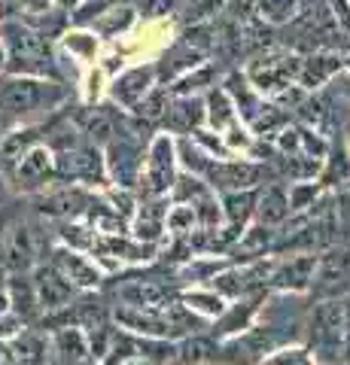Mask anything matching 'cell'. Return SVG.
Masks as SVG:
<instances>
[{
    "mask_svg": "<svg viewBox=\"0 0 350 365\" xmlns=\"http://www.w3.org/2000/svg\"><path fill=\"white\" fill-rule=\"evenodd\" d=\"M0 43L6 49V73L9 76H34L61 83V67L52 55L49 37L34 31L21 19L0 21Z\"/></svg>",
    "mask_w": 350,
    "mask_h": 365,
    "instance_id": "6da1fadb",
    "label": "cell"
},
{
    "mask_svg": "<svg viewBox=\"0 0 350 365\" xmlns=\"http://www.w3.org/2000/svg\"><path fill=\"white\" fill-rule=\"evenodd\" d=\"M67 98V88L52 79H34V76H9L0 86V107L9 116H31V113H46L58 107Z\"/></svg>",
    "mask_w": 350,
    "mask_h": 365,
    "instance_id": "7a4b0ae2",
    "label": "cell"
},
{
    "mask_svg": "<svg viewBox=\"0 0 350 365\" xmlns=\"http://www.w3.org/2000/svg\"><path fill=\"white\" fill-rule=\"evenodd\" d=\"M55 180L67 182V186L101 189L110 180L101 146L80 140V143L67 146V150H58L55 153Z\"/></svg>",
    "mask_w": 350,
    "mask_h": 365,
    "instance_id": "3957f363",
    "label": "cell"
},
{
    "mask_svg": "<svg viewBox=\"0 0 350 365\" xmlns=\"http://www.w3.org/2000/svg\"><path fill=\"white\" fill-rule=\"evenodd\" d=\"M177 180V146L171 134H153L146 143V158H143V174L138 180L140 198H162L171 192Z\"/></svg>",
    "mask_w": 350,
    "mask_h": 365,
    "instance_id": "277c9868",
    "label": "cell"
},
{
    "mask_svg": "<svg viewBox=\"0 0 350 365\" xmlns=\"http://www.w3.org/2000/svg\"><path fill=\"white\" fill-rule=\"evenodd\" d=\"M308 350L326 365L341 353V299H320L308 317Z\"/></svg>",
    "mask_w": 350,
    "mask_h": 365,
    "instance_id": "5b68a950",
    "label": "cell"
},
{
    "mask_svg": "<svg viewBox=\"0 0 350 365\" xmlns=\"http://www.w3.org/2000/svg\"><path fill=\"white\" fill-rule=\"evenodd\" d=\"M299 64L302 55H289V52H262L256 55L253 64L244 71V76L250 79V86L271 101L280 88L292 86V79L299 76Z\"/></svg>",
    "mask_w": 350,
    "mask_h": 365,
    "instance_id": "8992f818",
    "label": "cell"
},
{
    "mask_svg": "<svg viewBox=\"0 0 350 365\" xmlns=\"http://www.w3.org/2000/svg\"><path fill=\"white\" fill-rule=\"evenodd\" d=\"M350 292V247H329L323 256H317V271H314L311 295L320 299H344Z\"/></svg>",
    "mask_w": 350,
    "mask_h": 365,
    "instance_id": "52a82bcc",
    "label": "cell"
},
{
    "mask_svg": "<svg viewBox=\"0 0 350 365\" xmlns=\"http://www.w3.org/2000/svg\"><path fill=\"white\" fill-rule=\"evenodd\" d=\"M213 192H241L256 189L265 180V165L250 162V158H210L205 177Z\"/></svg>",
    "mask_w": 350,
    "mask_h": 365,
    "instance_id": "ba28073f",
    "label": "cell"
},
{
    "mask_svg": "<svg viewBox=\"0 0 350 365\" xmlns=\"http://www.w3.org/2000/svg\"><path fill=\"white\" fill-rule=\"evenodd\" d=\"M143 143L128 140V137H113L104 146L107 177L116 182V189H134L143 174Z\"/></svg>",
    "mask_w": 350,
    "mask_h": 365,
    "instance_id": "9c48e42d",
    "label": "cell"
},
{
    "mask_svg": "<svg viewBox=\"0 0 350 365\" xmlns=\"http://www.w3.org/2000/svg\"><path fill=\"white\" fill-rule=\"evenodd\" d=\"M9 180L16 182L19 192H46V186L58 182L55 180V153L46 143H37L13 165Z\"/></svg>",
    "mask_w": 350,
    "mask_h": 365,
    "instance_id": "30bf717a",
    "label": "cell"
},
{
    "mask_svg": "<svg viewBox=\"0 0 350 365\" xmlns=\"http://www.w3.org/2000/svg\"><path fill=\"white\" fill-rule=\"evenodd\" d=\"M155 86H159L155 64H134V67H125L122 73H116L110 79L107 95H110L113 104H119L122 110H134Z\"/></svg>",
    "mask_w": 350,
    "mask_h": 365,
    "instance_id": "8fae6325",
    "label": "cell"
},
{
    "mask_svg": "<svg viewBox=\"0 0 350 365\" xmlns=\"http://www.w3.org/2000/svg\"><path fill=\"white\" fill-rule=\"evenodd\" d=\"M34 289H37V302L43 314H58L67 304L76 299V289L71 280H64V274L52 265V262H40L37 268L31 271Z\"/></svg>",
    "mask_w": 350,
    "mask_h": 365,
    "instance_id": "7c38bea8",
    "label": "cell"
},
{
    "mask_svg": "<svg viewBox=\"0 0 350 365\" xmlns=\"http://www.w3.org/2000/svg\"><path fill=\"white\" fill-rule=\"evenodd\" d=\"M314 271H317V253H292L284 259H274V268L268 274V287L280 292H311Z\"/></svg>",
    "mask_w": 350,
    "mask_h": 365,
    "instance_id": "4fadbf2b",
    "label": "cell"
},
{
    "mask_svg": "<svg viewBox=\"0 0 350 365\" xmlns=\"http://www.w3.org/2000/svg\"><path fill=\"white\" fill-rule=\"evenodd\" d=\"M49 262L64 274V280L73 283L76 289L92 292V289L101 287V280H104V271L98 268L95 259H88L86 253H80V250H71V247H64V244H58V247L52 250Z\"/></svg>",
    "mask_w": 350,
    "mask_h": 365,
    "instance_id": "5bb4252c",
    "label": "cell"
},
{
    "mask_svg": "<svg viewBox=\"0 0 350 365\" xmlns=\"http://www.w3.org/2000/svg\"><path fill=\"white\" fill-rule=\"evenodd\" d=\"M95 256H107L119 265H146L159 256V244L138 241L131 235H98V244L92 250Z\"/></svg>",
    "mask_w": 350,
    "mask_h": 365,
    "instance_id": "9a60e30c",
    "label": "cell"
},
{
    "mask_svg": "<svg viewBox=\"0 0 350 365\" xmlns=\"http://www.w3.org/2000/svg\"><path fill=\"white\" fill-rule=\"evenodd\" d=\"M262 304H265V292H256L253 299L244 295V299H235L232 304H225V311L213 319V338L225 341V338L247 332L250 326H256V317H259V307Z\"/></svg>",
    "mask_w": 350,
    "mask_h": 365,
    "instance_id": "2e32d148",
    "label": "cell"
},
{
    "mask_svg": "<svg viewBox=\"0 0 350 365\" xmlns=\"http://www.w3.org/2000/svg\"><path fill=\"white\" fill-rule=\"evenodd\" d=\"M168 207H171V198L162 195V198H143L138 204V210L131 216V237L138 241H146V244H159L165 237V216H168Z\"/></svg>",
    "mask_w": 350,
    "mask_h": 365,
    "instance_id": "e0dca14e",
    "label": "cell"
},
{
    "mask_svg": "<svg viewBox=\"0 0 350 365\" xmlns=\"http://www.w3.org/2000/svg\"><path fill=\"white\" fill-rule=\"evenodd\" d=\"M338 71H341V55L332 49H317V52L302 55L296 83L311 95V91H320L326 83H332V76Z\"/></svg>",
    "mask_w": 350,
    "mask_h": 365,
    "instance_id": "ac0fdd59",
    "label": "cell"
},
{
    "mask_svg": "<svg viewBox=\"0 0 350 365\" xmlns=\"http://www.w3.org/2000/svg\"><path fill=\"white\" fill-rule=\"evenodd\" d=\"M171 31H174V21L162 16V19H146L140 28H134L131 34V43L122 46V55H159L168 49V43H171Z\"/></svg>",
    "mask_w": 350,
    "mask_h": 365,
    "instance_id": "d6986e66",
    "label": "cell"
},
{
    "mask_svg": "<svg viewBox=\"0 0 350 365\" xmlns=\"http://www.w3.org/2000/svg\"><path fill=\"white\" fill-rule=\"evenodd\" d=\"M95 195H88L83 186H67L61 192H49L37 201V210L43 216H52V220H83L88 204Z\"/></svg>",
    "mask_w": 350,
    "mask_h": 365,
    "instance_id": "ffe728a7",
    "label": "cell"
},
{
    "mask_svg": "<svg viewBox=\"0 0 350 365\" xmlns=\"http://www.w3.org/2000/svg\"><path fill=\"white\" fill-rule=\"evenodd\" d=\"M162 125H165V131H171L177 137H186L195 128H205V98H198V95L171 98L162 116Z\"/></svg>",
    "mask_w": 350,
    "mask_h": 365,
    "instance_id": "44dd1931",
    "label": "cell"
},
{
    "mask_svg": "<svg viewBox=\"0 0 350 365\" xmlns=\"http://www.w3.org/2000/svg\"><path fill=\"white\" fill-rule=\"evenodd\" d=\"M6 295H9V311H13L25 326H34L43 319L37 289H34L31 274H9L6 280Z\"/></svg>",
    "mask_w": 350,
    "mask_h": 365,
    "instance_id": "7402d4cb",
    "label": "cell"
},
{
    "mask_svg": "<svg viewBox=\"0 0 350 365\" xmlns=\"http://www.w3.org/2000/svg\"><path fill=\"white\" fill-rule=\"evenodd\" d=\"M256 222L259 225H284L289 220V195H287V182H268V186L259 189L256 195Z\"/></svg>",
    "mask_w": 350,
    "mask_h": 365,
    "instance_id": "603a6c76",
    "label": "cell"
},
{
    "mask_svg": "<svg viewBox=\"0 0 350 365\" xmlns=\"http://www.w3.org/2000/svg\"><path fill=\"white\" fill-rule=\"evenodd\" d=\"M222 88L229 91V98L235 101V110H238V122L241 125H250L259 110L265 107V98L250 86V79L244 76V71H232L229 76L222 79Z\"/></svg>",
    "mask_w": 350,
    "mask_h": 365,
    "instance_id": "cb8c5ba5",
    "label": "cell"
},
{
    "mask_svg": "<svg viewBox=\"0 0 350 365\" xmlns=\"http://www.w3.org/2000/svg\"><path fill=\"white\" fill-rule=\"evenodd\" d=\"M271 247H274V228L268 225H247L241 237L232 244L229 256L235 259V265H244V262H256V259H265L271 256Z\"/></svg>",
    "mask_w": 350,
    "mask_h": 365,
    "instance_id": "d4e9b609",
    "label": "cell"
},
{
    "mask_svg": "<svg viewBox=\"0 0 350 365\" xmlns=\"http://www.w3.org/2000/svg\"><path fill=\"white\" fill-rule=\"evenodd\" d=\"M88 28H92L101 40L116 43V40H122L125 34H131L134 28H138V13H134L128 4H116L113 9H107L104 16H98Z\"/></svg>",
    "mask_w": 350,
    "mask_h": 365,
    "instance_id": "484cf974",
    "label": "cell"
},
{
    "mask_svg": "<svg viewBox=\"0 0 350 365\" xmlns=\"http://www.w3.org/2000/svg\"><path fill=\"white\" fill-rule=\"evenodd\" d=\"M238 122V110H235V101L229 98V91L222 86H213L205 95V125L210 131H229L232 125Z\"/></svg>",
    "mask_w": 350,
    "mask_h": 365,
    "instance_id": "4316f807",
    "label": "cell"
},
{
    "mask_svg": "<svg viewBox=\"0 0 350 365\" xmlns=\"http://www.w3.org/2000/svg\"><path fill=\"white\" fill-rule=\"evenodd\" d=\"M256 195L259 189H241V192H222V216H225V225L232 228V232H244L247 222L253 220L256 213Z\"/></svg>",
    "mask_w": 350,
    "mask_h": 365,
    "instance_id": "83f0119b",
    "label": "cell"
},
{
    "mask_svg": "<svg viewBox=\"0 0 350 365\" xmlns=\"http://www.w3.org/2000/svg\"><path fill=\"white\" fill-rule=\"evenodd\" d=\"M61 49L80 64L92 67L101 58V37L92 28H67L61 34Z\"/></svg>",
    "mask_w": 350,
    "mask_h": 365,
    "instance_id": "f1b7e54d",
    "label": "cell"
},
{
    "mask_svg": "<svg viewBox=\"0 0 350 365\" xmlns=\"http://www.w3.org/2000/svg\"><path fill=\"white\" fill-rule=\"evenodd\" d=\"M9 344H13L19 365H49V341L37 329H21Z\"/></svg>",
    "mask_w": 350,
    "mask_h": 365,
    "instance_id": "f546056e",
    "label": "cell"
},
{
    "mask_svg": "<svg viewBox=\"0 0 350 365\" xmlns=\"http://www.w3.org/2000/svg\"><path fill=\"white\" fill-rule=\"evenodd\" d=\"M177 362L180 365L220 362V341L213 338V335H186L177 344Z\"/></svg>",
    "mask_w": 350,
    "mask_h": 365,
    "instance_id": "4dcf8cb0",
    "label": "cell"
},
{
    "mask_svg": "<svg viewBox=\"0 0 350 365\" xmlns=\"http://www.w3.org/2000/svg\"><path fill=\"white\" fill-rule=\"evenodd\" d=\"M180 302H183L186 311H192L198 319H217L225 311V299L210 287H189V289L180 292Z\"/></svg>",
    "mask_w": 350,
    "mask_h": 365,
    "instance_id": "1f68e13d",
    "label": "cell"
},
{
    "mask_svg": "<svg viewBox=\"0 0 350 365\" xmlns=\"http://www.w3.org/2000/svg\"><path fill=\"white\" fill-rule=\"evenodd\" d=\"M229 265H232V259H225V256H192L186 265H180L174 274H177V280H183V283H210Z\"/></svg>",
    "mask_w": 350,
    "mask_h": 365,
    "instance_id": "d6a6232c",
    "label": "cell"
},
{
    "mask_svg": "<svg viewBox=\"0 0 350 365\" xmlns=\"http://www.w3.org/2000/svg\"><path fill=\"white\" fill-rule=\"evenodd\" d=\"M217 76H220L217 64L207 61V64L195 67L192 73L180 76L174 86H165V88H168V95H174V98H192V95H198V91H210L217 86Z\"/></svg>",
    "mask_w": 350,
    "mask_h": 365,
    "instance_id": "836d02e7",
    "label": "cell"
},
{
    "mask_svg": "<svg viewBox=\"0 0 350 365\" xmlns=\"http://www.w3.org/2000/svg\"><path fill=\"white\" fill-rule=\"evenodd\" d=\"M55 228H58V232H55L58 241L71 250H80V253H92L98 244V232L83 220H58Z\"/></svg>",
    "mask_w": 350,
    "mask_h": 365,
    "instance_id": "e575fe53",
    "label": "cell"
},
{
    "mask_svg": "<svg viewBox=\"0 0 350 365\" xmlns=\"http://www.w3.org/2000/svg\"><path fill=\"white\" fill-rule=\"evenodd\" d=\"M302 0H256V19L268 28H284L299 16Z\"/></svg>",
    "mask_w": 350,
    "mask_h": 365,
    "instance_id": "d590c367",
    "label": "cell"
},
{
    "mask_svg": "<svg viewBox=\"0 0 350 365\" xmlns=\"http://www.w3.org/2000/svg\"><path fill=\"white\" fill-rule=\"evenodd\" d=\"M192 232H198L195 207L192 204H171L165 216V235L168 237H186Z\"/></svg>",
    "mask_w": 350,
    "mask_h": 365,
    "instance_id": "8d00e7d4",
    "label": "cell"
},
{
    "mask_svg": "<svg viewBox=\"0 0 350 365\" xmlns=\"http://www.w3.org/2000/svg\"><path fill=\"white\" fill-rule=\"evenodd\" d=\"M192 207H195V220H198L201 232H217V228L225 225L222 204H220L217 192H207V195H201L198 201H192Z\"/></svg>",
    "mask_w": 350,
    "mask_h": 365,
    "instance_id": "74e56055",
    "label": "cell"
},
{
    "mask_svg": "<svg viewBox=\"0 0 350 365\" xmlns=\"http://www.w3.org/2000/svg\"><path fill=\"white\" fill-rule=\"evenodd\" d=\"M207 192H213V189L207 186L205 180L183 170V174H177L171 192H168V198H171V204H192V201H198L201 195H207Z\"/></svg>",
    "mask_w": 350,
    "mask_h": 365,
    "instance_id": "f35d334b",
    "label": "cell"
},
{
    "mask_svg": "<svg viewBox=\"0 0 350 365\" xmlns=\"http://www.w3.org/2000/svg\"><path fill=\"white\" fill-rule=\"evenodd\" d=\"M168 101H171V95H168V88L165 86H155L150 95H146L138 107H134L131 113L138 119H143V122H150V125H155V122H162V116H165V110H168Z\"/></svg>",
    "mask_w": 350,
    "mask_h": 365,
    "instance_id": "ab89813d",
    "label": "cell"
},
{
    "mask_svg": "<svg viewBox=\"0 0 350 365\" xmlns=\"http://www.w3.org/2000/svg\"><path fill=\"white\" fill-rule=\"evenodd\" d=\"M107 88H110V76L107 71L101 64H92V67H86V73H83V101L88 107H95L101 104V98L107 95Z\"/></svg>",
    "mask_w": 350,
    "mask_h": 365,
    "instance_id": "60d3db41",
    "label": "cell"
},
{
    "mask_svg": "<svg viewBox=\"0 0 350 365\" xmlns=\"http://www.w3.org/2000/svg\"><path fill=\"white\" fill-rule=\"evenodd\" d=\"M289 195V213H302L320 201V182H287Z\"/></svg>",
    "mask_w": 350,
    "mask_h": 365,
    "instance_id": "b9f144b4",
    "label": "cell"
},
{
    "mask_svg": "<svg viewBox=\"0 0 350 365\" xmlns=\"http://www.w3.org/2000/svg\"><path fill=\"white\" fill-rule=\"evenodd\" d=\"M116 4H122V0H80L67 16H71L73 28H88L98 16H104L107 9H113Z\"/></svg>",
    "mask_w": 350,
    "mask_h": 365,
    "instance_id": "7bdbcfd3",
    "label": "cell"
},
{
    "mask_svg": "<svg viewBox=\"0 0 350 365\" xmlns=\"http://www.w3.org/2000/svg\"><path fill=\"white\" fill-rule=\"evenodd\" d=\"M347 180H350V158L341 150H338V153H326L320 186H335V182H347Z\"/></svg>",
    "mask_w": 350,
    "mask_h": 365,
    "instance_id": "ee69618b",
    "label": "cell"
},
{
    "mask_svg": "<svg viewBox=\"0 0 350 365\" xmlns=\"http://www.w3.org/2000/svg\"><path fill=\"white\" fill-rule=\"evenodd\" d=\"M259 365H317L314 359V353L302 344H287V347H277L274 353H268V356L259 362Z\"/></svg>",
    "mask_w": 350,
    "mask_h": 365,
    "instance_id": "f6af8a7d",
    "label": "cell"
},
{
    "mask_svg": "<svg viewBox=\"0 0 350 365\" xmlns=\"http://www.w3.org/2000/svg\"><path fill=\"white\" fill-rule=\"evenodd\" d=\"M222 140H225V150H229L232 155H235V153H244V155H250L253 143H256V137L250 134V128H244L241 122H235L232 128L222 134Z\"/></svg>",
    "mask_w": 350,
    "mask_h": 365,
    "instance_id": "bcb514c9",
    "label": "cell"
},
{
    "mask_svg": "<svg viewBox=\"0 0 350 365\" xmlns=\"http://www.w3.org/2000/svg\"><path fill=\"white\" fill-rule=\"evenodd\" d=\"M222 13L235 25H244V21H253L256 16V0H225Z\"/></svg>",
    "mask_w": 350,
    "mask_h": 365,
    "instance_id": "7dc6e473",
    "label": "cell"
},
{
    "mask_svg": "<svg viewBox=\"0 0 350 365\" xmlns=\"http://www.w3.org/2000/svg\"><path fill=\"white\" fill-rule=\"evenodd\" d=\"M329 9H332V16H335L338 31L350 34V0H329Z\"/></svg>",
    "mask_w": 350,
    "mask_h": 365,
    "instance_id": "c3c4849f",
    "label": "cell"
},
{
    "mask_svg": "<svg viewBox=\"0 0 350 365\" xmlns=\"http://www.w3.org/2000/svg\"><path fill=\"white\" fill-rule=\"evenodd\" d=\"M341 353L350 362V292L341 299Z\"/></svg>",
    "mask_w": 350,
    "mask_h": 365,
    "instance_id": "681fc988",
    "label": "cell"
},
{
    "mask_svg": "<svg viewBox=\"0 0 350 365\" xmlns=\"http://www.w3.org/2000/svg\"><path fill=\"white\" fill-rule=\"evenodd\" d=\"M19 6L25 9V16L31 19H40V16H49L55 9V0H19Z\"/></svg>",
    "mask_w": 350,
    "mask_h": 365,
    "instance_id": "f907efd6",
    "label": "cell"
},
{
    "mask_svg": "<svg viewBox=\"0 0 350 365\" xmlns=\"http://www.w3.org/2000/svg\"><path fill=\"white\" fill-rule=\"evenodd\" d=\"M21 6L19 0H0V21H9V19H19Z\"/></svg>",
    "mask_w": 350,
    "mask_h": 365,
    "instance_id": "816d5d0a",
    "label": "cell"
},
{
    "mask_svg": "<svg viewBox=\"0 0 350 365\" xmlns=\"http://www.w3.org/2000/svg\"><path fill=\"white\" fill-rule=\"evenodd\" d=\"M335 88H338V95H344V98L350 101V79H347L344 86H338V83H335Z\"/></svg>",
    "mask_w": 350,
    "mask_h": 365,
    "instance_id": "f5cc1de1",
    "label": "cell"
},
{
    "mask_svg": "<svg viewBox=\"0 0 350 365\" xmlns=\"http://www.w3.org/2000/svg\"><path fill=\"white\" fill-rule=\"evenodd\" d=\"M122 365H153L150 359H143V356H134V359H128V362H122Z\"/></svg>",
    "mask_w": 350,
    "mask_h": 365,
    "instance_id": "db71d44e",
    "label": "cell"
},
{
    "mask_svg": "<svg viewBox=\"0 0 350 365\" xmlns=\"http://www.w3.org/2000/svg\"><path fill=\"white\" fill-rule=\"evenodd\" d=\"M6 280H9V277H6V268H4V265H0V292H4V289H6Z\"/></svg>",
    "mask_w": 350,
    "mask_h": 365,
    "instance_id": "11a10c76",
    "label": "cell"
},
{
    "mask_svg": "<svg viewBox=\"0 0 350 365\" xmlns=\"http://www.w3.org/2000/svg\"><path fill=\"white\" fill-rule=\"evenodd\" d=\"M0 71H6V49H4V43H0Z\"/></svg>",
    "mask_w": 350,
    "mask_h": 365,
    "instance_id": "9f6ffc18",
    "label": "cell"
},
{
    "mask_svg": "<svg viewBox=\"0 0 350 365\" xmlns=\"http://www.w3.org/2000/svg\"><path fill=\"white\" fill-rule=\"evenodd\" d=\"M6 195H9V189H6V180H4V177H0V201H4Z\"/></svg>",
    "mask_w": 350,
    "mask_h": 365,
    "instance_id": "6f0895ef",
    "label": "cell"
},
{
    "mask_svg": "<svg viewBox=\"0 0 350 365\" xmlns=\"http://www.w3.org/2000/svg\"><path fill=\"white\" fill-rule=\"evenodd\" d=\"M6 125H9V113H6V116L0 113V137H4V128H6Z\"/></svg>",
    "mask_w": 350,
    "mask_h": 365,
    "instance_id": "680465c9",
    "label": "cell"
},
{
    "mask_svg": "<svg viewBox=\"0 0 350 365\" xmlns=\"http://www.w3.org/2000/svg\"><path fill=\"white\" fill-rule=\"evenodd\" d=\"M341 67H347V71H350V49L341 52Z\"/></svg>",
    "mask_w": 350,
    "mask_h": 365,
    "instance_id": "91938a15",
    "label": "cell"
},
{
    "mask_svg": "<svg viewBox=\"0 0 350 365\" xmlns=\"http://www.w3.org/2000/svg\"><path fill=\"white\" fill-rule=\"evenodd\" d=\"M61 4H64V6H76V4H80V0H61Z\"/></svg>",
    "mask_w": 350,
    "mask_h": 365,
    "instance_id": "94428289",
    "label": "cell"
},
{
    "mask_svg": "<svg viewBox=\"0 0 350 365\" xmlns=\"http://www.w3.org/2000/svg\"><path fill=\"white\" fill-rule=\"evenodd\" d=\"M329 365H350V362H329Z\"/></svg>",
    "mask_w": 350,
    "mask_h": 365,
    "instance_id": "6125c7cd",
    "label": "cell"
}]
</instances>
